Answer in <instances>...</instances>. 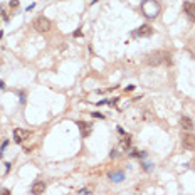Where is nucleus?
Returning a JSON list of instances; mask_svg holds the SVG:
<instances>
[{
  "mask_svg": "<svg viewBox=\"0 0 195 195\" xmlns=\"http://www.w3.org/2000/svg\"><path fill=\"white\" fill-rule=\"evenodd\" d=\"M146 64L150 66H160V64H172V54L168 51H153L146 56Z\"/></svg>",
  "mask_w": 195,
  "mask_h": 195,
  "instance_id": "1",
  "label": "nucleus"
},
{
  "mask_svg": "<svg viewBox=\"0 0 195 195\" xmlns=\"http://www.w3.org/2000/svg\"><path fill=\"white\" fill-rule=\"evenodd\" d=\"M141 12L145 14L146 19H155L158 15V12H160V7H158V3L155 0H143V3H141Z\"/></svg>",
  "mask_w": 195,
  "mask_h": 195,
  "instance_id": "2",
  "label": "nucleus"
},
{
  "mask_svg": "<svg viewBox=\"0 0 195 195\" xmlns=\"http://www.w3.org/2000/svg\"><path fill=\"white\" fill-rule=\"evenodd\" d=\"M32 27H34V30H37V32H41V34L49 32V30H51V20H49L47 17L41 15V17H37V19H34Z\"/></svg>",
  "mask_w": 195,
  "mask_h": 195,
  "instance_id": "3",
  "label": "nucleus"
},
{
  "mask_svg": "<svg viewBox=\"0 0 195 195\" xmlns=\"http://www.w3.org/2000/svg\"><path fill=\"white\" fill-rule=\"evenodd\" d=\"M182 145H183L185 150H195V135L185 131L182 135Z\"/></svg>",
  "mask_w": 195,
  "mask_h": 195,
  "instance_id": "4",
  "label": "nucleus"
},
{
  "mask_svg": "<svg viewBox=\"0 0 195 195\" xmlns=\"http://www.w3.org/2000/svg\"><path fill=\"white\" fill-rule=\"evenodd\" d=\"M151 34H153V29H151L150 25H146V24H145V25H140L136 30L131 32L133 37H150Z\"/></svg>",
  "mask_w": 195,
  "mask_h": 195,
  "instance_id": "5",
  "label": "nucleus"
},
{
  "mask_svg": "<svg viewBox=\"0 0 195 195\" xmlns=\"http://www.w3.org/2000/svg\"><path fill=\"white\" fill-rule=\"evenodd\" d=\"M29 131L27 130H22V128H15L14 130V141H15V143H22L24 140H27V138H29Z\"/></svg>",
  "mask_w": 195,
  "mask_h": 195,
  "instance_id": "6",
  "label": "nucleus"
},
{
  "mask_svg": "<svg viewBox=\"0 0 195 195\" xmlns=\"http://www.w3.org/2000/svg\"><path fill=\"white\" fill-rule=\"evenodd\" d=\"M183 10L189 15V19L195 22V2H185L183 3Z\"/></svg>",
  "mask_w": 195,
  "mask_h": 195,
  "instance_id": "7",
  "label": "nucleus"
},
{
  "mask_svg": "<svg viewBox=\"0 0 195 195\" xmlns=\"http://www.w3.org/2000/svg\"><path fill=\"white\" fill-rule=\"evenodd\" d=\"M44 190H45V183L42 182V180L34 182V185L30 187V192H32V195H41V193H44Z\"/></svg>",
  "mask_w": 195,
  "mask_h": 195,
  "instance_id": "8",
  "label": "nucleus"
},
{
  "mask_svg": "<svg viewBox=\"0 0 195 195\" xmlns=\"http://www.w3.org/2000/svg\"><path fill=\"white\" fill-rule=\"evenodd\" d=\"M180 126H182L185 131H192V130H193V121H192V118H189V116H182V118H180Z\"/></svg>",
  "mask_w": 195,
  "mask_h": 195,
  "instance_id": "9",
  "label": "nucleus"
},
{
  "mask_svg": "<svg viewBox=\"0 0 195 195\" xmlns=\"http://www.w3.org/2000/svg\"><path fill=\"white\" fill-rule=\"evenodd\" d=\"M109 180H111V182H115V183L123 182V180H125V172H123V170H118V172H111V173H109Z\"/></svg>",
  "mask_w": 195,
  "mask_h": 195,
  "instance_id": "10",
  "label": "nucleus"
},
{
  "mask_svg": "<svg viewBox=\"0 0 195 195\" xmlns=\"http://www.w3.org/2000/svg\"><path fill=\"white\" fill-rule=\"evenodd\" d=\"M77 126L81 128V133H83V136H84V138L91 135V125H89V123H83V121H79V123H77Z\"/></svg>",
  "mask_w": 195,
  "mask_h": 195,
  "instance_id": "11",
  "label": "nucleus"
},
{
  "mask_svg": "<svg viewBox=\"0 0 195 195\" xmlns=\"http://www.w3.org/2000/svg\"><path fill=\"white\" fill-rule=\"evenodd\" d=\"M121 145H123V148H125V150H128V148H130V136H128V135H126V138L121 141Z\"/></svg>",
  "mask_w": 195,
  "mask_h": 195,
  "instance_id": "12",
  "label": "nucleus"
},
{
  "mask_svg": "<svg viewBox=\"0 0 195 195\" xmlns=\"http://www.w3.org/2000/svg\"><path fill=\"white\" fill-rule=\"evenodd\" d=\"M141 165H143V170H145V172H151V170H153V165H151V163H146V162H145V163H141Z\"/></svg>",
  "mask_w": 195,
  "mask_h": 195,
  "instance_id": "13",
  "label": "nucleus"
},
{
  "mask_svg": "<svg viewBox=\"0 0 195 195\" xmlns=\"http://www.w3.org/2000/svg\"><path fill=\"white\" fill-rule=\"evenodd\" d=\"M12 9H15V7H19V0H10V3H9Z\"/></svg>",
  "mask_w": 195,
  "mask_h": 195,
  "instance_id": "14",
  "label": "nucleus"
},
{
  "mask_svg": "<svg viewBox=\"0 0 195 195\" xmlns=\"http://www.w3.org/2000/svg\"><path fill=\"white\" fill-rule=\"evenodd\" d=\"M79 193H81V195H89L91 192H89L88 189H81V190H79Z\"/></svg>",
  "mask_w": 195,
  "mask_h": 195,
  "instance_id": "15",
  "label": "nucleus"
},
{
  "mask_svg": "<svg viewBox=\"0 0 195 195\" xmlns=\"http://www.w3.org/2000/svg\"><path fill=\"white\" fill-rule=\"evenodd\" d=\"M0 195H10V190L9 189H3L2 192H0Z\"/></svg>",
  "mask_w": 195,
  "mask_h": 195,
  "instance_id": "16",
  "label": "nucleus"
},
{
  "mask_svg": "<svg viewBox=\"0 0 195 195\" xmlns=\"http://www.w3.org/2000/svg\"><path fill=\"white\" fill-rule=\"evenodd\" d=\"M93 116H94V118H99V119H103V118H104V116H103L101 113H93Z\"/></svg>",
  "mask_w": 195,
  "mask_h": 195,
  "instance_id": "17",
  "label": "nucleus"
},
{
  "mask_svg": "<svg viewBox=\"0 0 195 195\" xmlns=\"http://www.w3.org/2000/svg\"><path fill=\"white\" fill-rule=\"evenodd\" d=\"M7 145H9V141H3V143H2V146H0V150H5V148H7Z\"/></svg>",
  "mask_w": 195,
  "mask_h": 195,
  "instance_id": "18",
  "label": "nucleus"
},
{
  "mask_svg": "<svg viewBox=\"0 0 195 195\" xmlns=\"http://www.w3.org/2000/svg\"><path fill=\"white\" fill-rule=\"evenodd\" d=\"M81 34H83V32H81V29H77L76 32H74V37H81Z\"/></svg>",
  "mask_w": 195,
  "mask_h": 195,
  "instance_id": "19",
  "label": "nucleus"
},
{
  "mask_svg": "<svg viewBox=\"0 0 195 195\" xmlns=\"http://www.w3.org/2000/svg\"><path fill=\"white\" fill-rule=\"evenodd\" d=\"M116 155H118V153H116V150H113V151H111V153H109V157H111V158H115V157H116Z\"/></svg>",
  "mask_w": 195,
  "mask_h": 195,
  "instance_id": "20",
  "label": "nucleus"
},
{
  "mask_svg": "<svg viewBox=\"0 0 195 195\" xmlns=\"http://www.w3.org/2000/svg\"><path fill=\"white\" fill-rule=\"evenodd\" d=\"M34 7H35V3H30V5H29V7H27V10H29V12H30V10H32V9H34Z\"/></svg>",
  "mask_w": 195,
  "mask_h": 195,
  "instance_id": "21",
  "label": "nucleus"
},
{
  "mask_svg": "<svg viewBox=\"0 0 195 195\" xmlns=\"http://www.w3.org/2000/svg\"><path fill=\"white\" fill-rule=\"evenodd\" d=\"M0 89H5V83L3 81H0Z\"/></svg>",
  "mask_w": 195,
  "mask_h": 195,
  "instance_id": "22",
  "label": "nucleus"
},
{
  "mask_svg": "<svg viewBox=\"0 0 195 195\" xmlns=\"http://www.w3.org/2000/svg\"><path fill=\"white\" fill-rule=\"evenodd\" d=\"M2 34H3V32H0V39H2Z\"/></svg>",
  "mask_w": 195,
  "mask_h": 195,
  "instance_id": "23",
  "label": "nucleus"
},
{
  "mask_svg": "<svg viewBox=\"0 0 195 195\" xmlns=\"http://www.w3.org/2000/svg\"><path fill=\"white\" fill-rule=\"evenodd\" d=\"M96 2H98V0H93V3H96Z\"/></svg>",
  "mask_w": 195,
  "mask_h": 195,
  "instance_id": "24",
  "label": "nucleus"
}]
</instances>
